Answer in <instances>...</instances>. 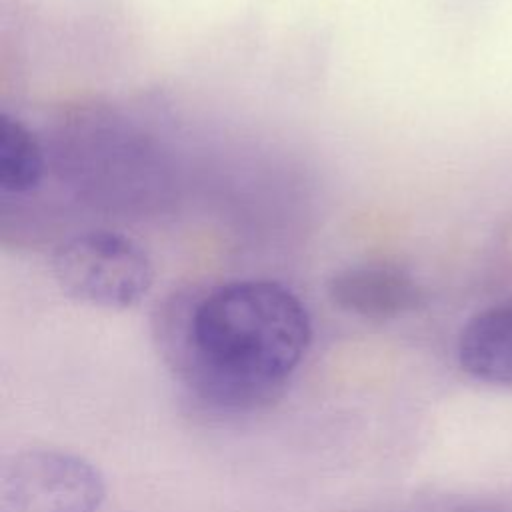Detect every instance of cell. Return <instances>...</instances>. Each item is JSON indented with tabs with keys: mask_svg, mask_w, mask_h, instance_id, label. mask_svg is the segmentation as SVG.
Segmentation results:
<instances>
[{
	"mask_svg": "<svg viewBox=\"0 0 512 512\" xmlns=\"http://www.w3.org/2000/svg\"><path fill=\"white\" fill-rule=\"evenodd\" d=\"M326 292L340 310L376 322L400 318L424 302L418 280L406 268L386 262L340 268L328 278Z\"/></svg>",
	"mask_w": 512,
	"mask_h": 512,
	"instance_id": "cell-4",
	"label": "cell"
},
{
	"mask_svg": "<svg viewBox=\"0 0 512 512\" xmlns=\"http://www.w3.org/2000/svg\"><path fill=\"white\" fill-rule=\"evenodd\" d=\"M50 270L58 288L72 300L126 310L146 298L156 268L134 238L114 230H84L56 244Z\"/></svg>",
	"mask_w": 512,
	"mask_h": 512,
	"instance_id": "cell-2",
	"label": "cell"
},
{
	"mask_svg": "<svg viewBox=\"0 0 512 512\" xmlns=\"http://www.w3.org/2000/svg\"><path fill=\"white\" fill-rule=\"evenodd\" d=\"M156 338L178 378L202 402L242 412L272 402L312 342L308 308L286 284L234 278L172 294Z\"/></svg>",
	"mask_w": 512,
	"mask_h": 512,
	"instance_id": "cell-1",
	"label": "cell"
},
{
	"mask_svg": "<svg viewBox=\"0 0 512 512\" xmlns=\"http://www.w3.org/2000/svg\"><path fill=\"white\" fill-rule=\"evenodd\" d=\"M104 498L100 470L66 450H20L0 464V512H98Z\"/></svg>",
	"mask_w": 512,
	"mask_h": 512,
	"instance_id": "cell-3",
	"label": "cell"
},
{
	"mask_svg": "<svg viewBox=\"0 0 512 512\" xmlns=\"http://www.w3.org/2000/svg\"><path fill=\"white\" fill-rule=\"evenodd\" d=\"M46 174V158L36 134L16 116L0 114V188L8 194L34 192Z\"/></svg>",
	"mask_w": 512,
	"mask_h": 512,
	"instance_id": "cell-6",
	"label": "cell"
},
{
	"mask_svg": "<svg viewBox=\"0 0 512 512\" xmlns=\"http://www.w3.org/2000/svg\"><path fill=\"white\" fill-rule=\"evenodd\" d=\"M458 362L470 376L512 386V304L472 316L458 336Z\"/></svg>",
	"mask_w": 512,
	"mask_h": 512,
	"instance_id": "cell-5",
	"label": "cell"
}]
</instances>
